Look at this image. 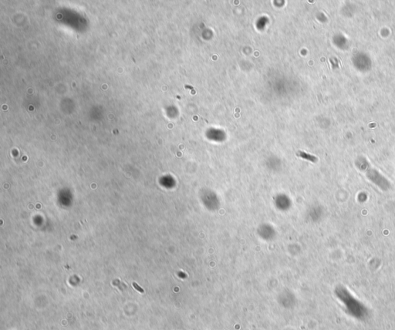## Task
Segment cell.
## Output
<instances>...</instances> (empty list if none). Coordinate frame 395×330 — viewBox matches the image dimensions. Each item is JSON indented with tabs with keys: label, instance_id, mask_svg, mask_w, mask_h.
Wrapping results in <instances>:
<instances>
[{
	"label": "cell",
	"instance_id": "cell-1",
	"mask_svg": "<svg viewBox=\"0 0 395 330\" xmlns=\"http://www.w3.org/2000/svg\"><path fill=\"white\" fill-rule=\"evenodd\" d=\"M133 285H134V288H135L136 289H137V291H138V292H141V293H144V289H143V288H141V287H140L139 285H137V283H135V282H134V283H133Z\"/></svg>",
	"mask_w": 395,
	"mask_h": 330
}]
</instances>
